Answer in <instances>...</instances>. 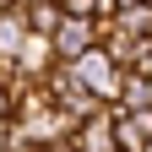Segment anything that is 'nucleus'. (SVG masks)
<instances>
[{"label":"nucleus","mask_w":152,"mask_h":152,"mask_svg":"<svg viewBox=\"0 0 152 152\" xmlns=\"http://www.w3.org/2000/svg\"><path fill=\"white\" fill-rule=\"evenodd\" d=\"M76 152H120V114L103 109V114H92L87 125H76Z\"/></svg>","instance_id":"obj_1"},{"label":"nucleus","mask_w":152,"mask_h":152,"mask_svg":"<svg viewBox=\"0 0 152 152\" xmlns=\"http://www.w3.org/2000/svg\"><path fill=\"white\" fill-rule=\"evenodd\" d=\"M27 27H33L38 38H54V33L65 27V11H60V0H49V6H33V11H27Z\"/></svg>","instance_id":"obj_2"},{"label":"nucleus","mask_w":152,"mask_h":152,"mask_svg":"<svg viewBox=\"0 0 152 152\" xmlns=\"http://www.w3.org/2000/svg\"><path fill=\"white\" fill-rule=\"evenodd\" d=\"M16 103H22V98H16V92L0 82V125H11V120H16Z\"/></svg>","instance_id":"obj_3"},{"label":"nucleus","mask_w":152,"mask_h":152,"mask_svg":"<svg viewBox=\"0 0 152 152\" xmlns=\"http://www.w3.org/2000/svg\"><path fill=\"white\" fill-rule=\"evenodd\" d=\"M22 6H27V11H33V6H49V0H22Z\"/></svg>","instance_id":"obj_4"}]
</instances>
